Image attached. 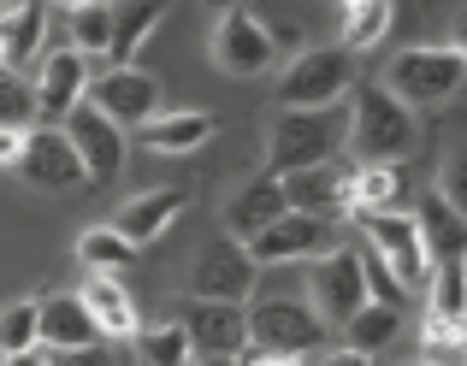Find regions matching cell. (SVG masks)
<instances>
[{"label":"cell","instance_id":"cell-1","mask_svg":"<svg viewBox=\"0 0 467 366\" xmlns=\"http://www.w3.org/2000/svg\"><path fill=\"white\" fill-rule=\"evenodd\" d=\"M343 142H349V154L361 166H402L420 148V113H409L379 83H355L349 118H343Z\"/></svg>","mask_w":467,"mask_h":366},{"label":"cell","instance_id":"cell-2","mask_svg":"<svg viewBox=\"0 0 467 366\" xmlns=\"http://www.w3.org/2000/svg\"><path fill=\"white\" fill-rule=\"evenodd\" d=\"M462 83H467L462 42H420V47H402V54L390 59V71H385V83H379V89L397 95L409 113H420V107L456 101Z\"/></svg>","mask_w":467,"mask_h":366},{"label":"cell","instance_id":"cell-3","mask_svg":"<svg viewBox=\"0 0 467 366\" xmlns=\"http://www.w3.org/2000/svg\"><path fill=\"white\" fill-rule=\"evenodd\" d=\"M355 89V59L343 47H302L278 71V113H337Z\"/></svg>","mask_w":467,"mask_h":366},{"label":"cell","instance_id":"cell-4","mask_svg":"<svg viewBox=\"0 0 467 366\" xmlns=\"http://www.w3.org/2000/svg\"><path fill=\"white\" fill-rule=\"evenodd\" d=\"M343 142V113H278L266 130V178H296L331 166Z\"/></svg>","mask_w":467,"mask_h":366},{"label":"cell","instance_id":"cell-5","mask_svg":"<svg viewBox=\"0 0 467 366\" xmlns=\"http://www.w3.org/2000/svg\"><path fill=\"white\" fill-rule=\"evenodd\" d=\"M243 320H249V349L254 355H285V361H308L326 349V325L308 313V301H249L243 308Z\"/></svg>","mask_w":467,"mask_h":366},{"label":"cell","instance_id":"cell-6","mask_svg":"<svg viewBox=\"0 0 467 366\" xmlns=\"http://www.w3.org/2000/svg\"><path fill=\"white\" fill-rule=\"evenodd\" d=\"M101 66H89L83 54H71L66 42L42 47V59L30 66V101H36V125H66L83 101H89V77Z\"/></svg>","mask_w":467,"mask_h":366},{"label":"cell","instance_id":"cell-7","mask_svg":"<svg viewBox=\"0 0 467 366\" xmlns=\"http://www.w3.org/2000/svg\"><path fill=\"white\" fill-rule=\"evenodd\" d=\"M367 308V284H361V254L349 249V242H337L331 254H319V260H308V313L319 325H349L355 313Z\"/></svg>","mask_w":467,"mask_h":366},{"label":"cell","instance_id":"cell-8","mask_svg":"<svg viewBox=\"0 0 467 366\" xmlns=\"http://www.w3.org/2000/svg\"><path fill=\"white\" fill-rule=\"evenodd\" d=\"M261 266L249 260V249L231 237H213L202 254L190 260V301H225V308H249Z\"/></svg>","mask_w":467,"mask_h":366},{"label":"cell","instance_id":"cell-9","mask_svg":"<svg viewBox=\"0 0 467 366\" xmlns=\"http://www.w3.org/2000/svg\"><path fill=\"white\" fill-rule=\"evenodd\" d=\"M160 77L142 66H101L89 77V107L107 118V125L130 130V125H149V118L166 113V101H160Z\"/></svg>","mask_w":467,"mask_h":366},{"label":"cell","instance_id":"cell-10","mask_svg":"<svg viewBox=\"0 0 467 366\" xmlns=\"http://www.w3.org/2000/svg\"><path fill=\"white\" fill-rule=\"evenodd\" d=\"M213 66L225 77H266L278 66V47L266 36V18L249 6H225L213 24Z\"/></svg>","mask_w":467,"mask_h":366},{"label":"cell","instance_id":"cell-11","mask_svg":"<svg viewBox=\"0 0 467 366\" xmlns=\"http://www.w3.org/2000/svg\"><path fill=\"white\" fill-rule=\"evenodd\" d=\"M12 172L30 183L36 195H83V183H89L78 148L66 142V130H59V125H36L30 137H24V154H18Z\"/></svg>","mask_w":467,"mask_h":366},{"label":"cell","instance_id":"cell-12","mask_svg":"<svg viewBox=\"0 0 467 366\" xmlns=\"http://www.w3.org/2000/svg\"><path fill=\"white\" fill-rule=\"evenodd\" d=\"M367 230V249L385 260V272L397 278L402 290H426V278H432V260H426V242H420V225H414V213H379V219H361Z\"/></svg>","mask_w":467,"mask_h":366},{"label":"cell","instance_id":"cell-13","mask_svg":"<svg viewBox=\"0 0 467 366\" xmlns=\"http://www.w3.org/2000/svg\"><path fill=\"white\" fill-rule=\"evenodd\" d=\"M249 249V260L261 266H290V260H319V254L337 249V225H326V219H308V213H285L278 225H266L254 242H243Z\"/></svg>","mask_w":467,"mask_h":366},{"label":"cell","instance_id":"cell-14","mask_svg":"<svg viewBox=\"0 0 467 366\" xmlns=\"http://www.w3.org/2000/svg\"><path fill=\"white\" fill-rule=\"evenodd\" d=\"M178 325L190 337V355L243 361V349H249V320H243V308H225V301H183Z\"/></svg>","mask_w":467,"mask_h":366},{"label":"cell","instance_id":"cell-15","mask_svg":"<svg viewBox=\"0 0 467 366\" xmlns=\"http://www.w3.org/2000/svg\"><path fill=\"white\" fill-rule=\"evenodd\" d=\"M59 130H66V142L78 148V160H83V172H89V183H95V178H101V183H113L119 172H125V160H130L125 130H119V125H107V118L95 113L89 101H83V107H78V113H71Z\"/></svg>","mask_w":467,"mask_h":366},{"label":"cell","instance_id":"cell-16","mask_svg":"<svg viewBox=\"0 0 467 366\" xmlns=\"http://www.w3.org/2000/svg\"><path fill=\"white\" fill-rule=\"evenodd\" d=\"M190 213V189H178V183H154L149 195H137V201L119 207L113 230L130 242V249H142V242H160L178 219Z\"/></svg>","mask_w":467,"mask_h":366},{"label":"cell","instance_id":"cell-17","mask_svg":"<svg viewBox=\"0 0 467 366\" xmlns=\"http://www.w3.org/2000/svg\"><path fill=\"white\" fill-rule=\"evenodd\" d=\"M95 343H101V331L89 325L78 290L36 301V349H42V355H71V349H95Z\"/></svg>","mask_w":467,"mask_h":366},{"label":"cell","instance_id":"cell-18","mask_svg":"<svg viewBox=\"0 0 467 366\" xmlns=\"http://www.w3.org/2000/svg\"><path fill=\"white\" fill-rule=\"evenodd\" d=\"M278 189H285V213H308V219H326V225H337L349 213V172H337V166L278 178Z\"/></svg>","mask_w":467,"mask_h":366},{"label":"cell","instance_id":"cell-19","mask_svg":"<svg viewBox=\"0 0 467 366\" xmlns=\"http://www.w3.org/2000/svg\"><path fill=\"white\" fill-rule=\"evenodd\" d=\"M78 301H83V313H89V325L101 331V343H130V337L142 331V313H137V301H130V290L119 284V278H83Z\"/></svg>","mask_w":467,"mask_h":366},{"label":"cell","instance_id":"cell-20","mask_svg":"<svg viewBox=\"0 0 467 366\" xmlns=\"http://www.w3.org/2000/svg\"><path fill=\"white\" fill-rule=\"evenodd\" d=\"M278 219H285V189H278V178L261 172L225 201V237L231 242H254L266 225H278Z\"/></svg>","mask_w":467,"mask_h":366},{"label":"cell","instance_id":"cell-21","mask_svg":"<svg viewBox=\"0 0 467 366\" xmlns=\"http://www.w3.org/2000/svg\"><path fill=\"white\" fill-rule=\"evenodd\" d=\"M42 47H47V6L42 0H24L12 18H0V71L6 77L30 71L42 59Z\"/></svg>","mask_w":467,"mask_h":366},{"label":"cell","instance_id":"cell-22","mask_svg":"<svg viewBox=\"0 0 467 366\" xmlns=\"http://www.w3.org/2000/svg\"><path fill=\"white\" fill-rule=\"evenodd\" d=\"M160 18H166V0H119L113 6V47H107V66H137V54L149 47Z\"/></svg>","mask_w":467,"mask_h":366},{"label":"cell","instance_id":"cell-23","mask_svg":"<svg viewBox=\"0 0 467 366\" xmlns=\"http://www.w3.org/2000/svg\"><path fill=\"white\" fill-rule=\"evenodd\" d=\"M66 47L83 54L89 66H107V47H113V6L107 0H71L66 12Z\"/></svg>","mask_w":467,"mask_h":366},{"label":"cell","instance_id":"cell-24","mask_svg":"<svg viewBox=\"0 0 467 366\" xmlns=\"http://www.w3.org/2000/svg\"><path fill=\"white\" fill-rule=\"evenodd\" d=\"M390 24H397V6H390V0H343L337 6V47L355 59V54L385 42Z\"/></svg>","mask_w":467,"mask_h":366},{"label":"cell","instance_id":"cell-25","mask_svg":"<svg viewBox=\"0 0 467 366\" xmlns=\"http://www.w3.org/2000/svg\"><path fill=\"white\" fill-rule=\"evenodd\" d=\"M142 130H149V148L154 154H195V148H207V142H213L219 118L213 113H195V107H178V113L149 118Z\"/></svg>","mask_w":467,"mask_h":366},{"label":"cell","instance_id":"cell-26","mask_svg":"<svg viewBox=\"0 0 467 366\" xmlns=\"http://www.w3.org/2000/svg\"><path fill=\"white\" fill-rule=\"evenodd\" d=\"M414 225H420V242H426V260H462V242H467V213L444 201V195H426V207L414 213Z\"/></svg>","mask_w":467,"mask_h":366},{"label":"cell","instance_id":"cell-27","mask_svg":"<svg viewBox=\"0 0 467 366\" xmlns=\"http://www.w3.org/2000/svg\"><path fill=\"white\" fill-rule=\"evenodd\" d=\"M402 166H361L349 172V213L355 219H379V213H402Z\"/></svg>","mask_w":467,"mask_h":366},{"label":"cell","instance_id":"cell-28","mask_svg":"<svg viewBox=\"0 0 467 366\" xmlns=\"http://www.w3.org/2000/svg\"><path fill=\"white\" fill-rule=\"evenodd\" d=\"M397 337H402V308H379V301H367V308L343 325V349H349V355H367V361H379Z\"/></svg>","mask_w":467,"mask_h":366},{"label":"cell","instance_id":"cell-29","mask_svg":"<svg viewBox=\"0 0 467 366\" xmlns=\"http://www.w3.org/2000/svg\"><path fill=\"white\" fill-rule=\"evenodd\" d=\"M78 260H83V272H89V278H119L130 260H137V249H130L113 225H89L78 237Z\"/></svg>","mask_w":467,"mask_h":366},{"label":"cell","instance_id":"cell-30","mask_svg":"<svg viewBox=\"0 0 467 366\" xmlns=\"http://www.w3.org/2000/svg\"><path fill=\"white\" fill-rule=\"evenodd\" d=\"M130 361L137 366H190V337H183V325L178 320H166V325H149V331H137L130 337Z\"/></svg>","mask_w":467,"mask_h":366},{"label":"cell","instance_id":"cell-31","mask_svg":"<svg viewBox=\"0 0 467 366\" xmlns=\"http://www.w3.org/2000/svg\"><path fill=\"white\" fill-rule=\"evenodd\" d=\"M462 260H438L432 266V284H426V320L438 325H456L462 331Z\"/></svg>","mask_w":467,"mask_h":366},{"label":"cell","instance_id":"cell-32","mask_svg":"<svg viewBox=\"0 0 467 366\" xmlns=\"http://www.w3.org/2000/svg\"><path fill=\"white\" fill-rule=\"evenodd\" d=\"M36 349V296L0 308V361H18Z\"/></svg>","mask_w":467,"mask_h":366},{"label":"cell","instance_id":"cell-33","mask_svg":"<svg viewBox=\"0 0 467 366\" xmlns=\"http://www.w3.org/2000/svg\"><path fill=\"white\" fill-rule=\"evenodd\" d=\"M414 361H426V366H462V361H467L462 331H456V325L426 320V325H420V355H414Z\"/></svg>","mask_w":467,"mask_h":366},{"label":"cell","instance_id":"cell-34","mask_svg":"<svg viewBox=\"0 0 467 366\" xmlns=\"http://www.w3.org/2000/svg\"><path fill=\"white\" fill-rule=\"evenodd\" d=\"M0 130H36L30 83H24V77H6V71H0Z\"/></svg>","mask_w":467,"mask_h":366},{"label":"cell","instance_id":"cell-35","mask_svg":"<svg viewBox=\"0 0 467 366\" xmlns=\"http://www.w3.org/2000/svg\"><path fill=\"white\" fill-rule=\"evenodd\" d=\"M355 254H361V284H367V301H379V308H402V301H409V290H402L397 278L385 272V260H379V254L367 249V242H361Z\"/></svg>","mask_w":467,"mask_h":366},{"label":"cell","instance_id":"cell-36","mask_svg":"<svg viewBox=\"0 0 467 366\" xmlns=\"http://www.w3.org/2000/svg\"><path fill=\"white\" fill-rule=\"evenodd\" d=\"M47 366H113V349H107V343L71 349V355H47Z\"/></svg>","mask_w":467,"mask_h":366},{"label":"cell","instance_id":"cell-37","mask_svg":"<svg viewBox=\"0 0 467 366\" xmlns=\"http://www.w3.org/2000/svg\"><path fill=\"white\" fill-rule=\"evenodd\" d=\"M24 137H30V130H0V166H18Z\"/></svg>","mask_w":467,"mask_h":366},{"label":"cell","instance_id":"cell-38","mask_svg":"<svg viewBox=\"0 0 467 366\" xmlns=\"http://www.w3.org/2000/svg\"><path fill=\"white\" fill-rule=\"evenodd\" d=\"M319 366H379V361H367V355H349V349H326V355H319Z\"/></svg>","mask_w":467,"mask_h":366},{"label":"cell","instance_id":"cell-39","mask_svg":"<svg viewBox=\"0 0 467 366\" xmlns=\"http://www.w3.org/2000/svg\"><path fill=\"white\" fill-rule=\"evenodd\" d=\"M243 366H302V361H285V355H254V361H243Z\"/></svg>","mask_w":467,"mask_h":366},{"label":"cell","instance_id":"cell-40","mask_svg":"<svg viewBox=\"0 0 467 366\" xmlns=\"http://www.w3.org/2000/svg\"><path fill=\"white\" fill-rule=\"evenodd\" d=\"M6 366H47V355H42V349H30V355H18V361H6Z\"/></svg>","mask_w":467,"mask_h":366},{"label":"cell","instance_id":"cell-41","mask_svg":"<svg viewBox=\"0 0 467 366\" xmlns=\"http://www.w3.org/2000/svg\"><path fill=\"white\" fill-rule=\"evenodd\" d=\"M190 366H243V361H213V355H195Z\"/></svg>","mask_w":467,"mask_h":366},{"label":"cell","instance_id":"cell-42","mask_svg":"<svg viewBox=\"0 0 467 366\" xmlns=\"http://www.w3.org/2000/svg\"><path fill=\"white\" fill-rule=\"evenodd\" d=\"M409 366H426V361H409Z\"/></svg>","mask_w":467,"mask_h":366}]
</instances>
